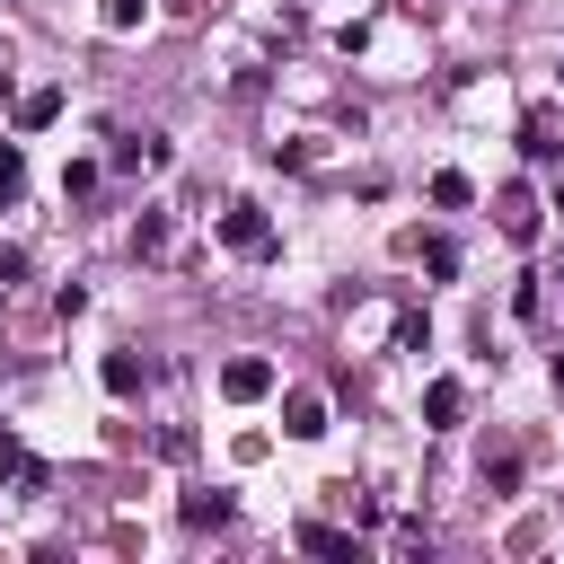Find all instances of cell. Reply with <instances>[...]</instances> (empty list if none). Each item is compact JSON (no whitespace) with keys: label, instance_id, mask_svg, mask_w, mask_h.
<instances>
[{"label":"cell","instance_id":"1","mask_svg":"<svg viewBox=\"0 0 564 564\" xmlns=\"http://www.w3.org/2000/svg\"><path fill=\"white\" fill-rule=\"evenodd\" d=\"M220 247H229V256H256V264H264V256H282V238H273V212L238 194V203L220 212Z\"/></svg>","mask_w":564,"mask_h":564},{"label":"cell","instance_id":"2","mask_svg":"<svg viewBox=\"0 0 564 564\" xmlns=\"http://www.w3.org/2000/svg\"><path fill=\"white\" fill-rule=\"evenodd\" d=\"M520 159H529V167H564V106H555V97H538V106L520 115Z\"/></svg>","mask_w":564,"mask_h":564},{"label":"cell","instance_id":"3","mask_svg":"<svg viewBox=\"0 0 564 564\" xmlns=\"http://www.w3.org/2000/svg\"><path fill=\"white\" fill-rule=\"evenodd\" d=\"M273 388H282V370H273L264 352H229V361H220V397H229V405H264Z\"/></svg>","mask_w":564,"mask_h":564},{"label":"cell","instance_id":"4","mask_svg":"<svg viewBox=\"0 0 564 564\" xmlns=\"http://www.w3.org/2000/svg\"><path fill=\"white\" fill-rule=\"evenodd\" d=\"M176 520H185L194 538H203V529H229V520H238V494H229V485H194V494L176 502Z\"/></svg>","mask_w":564,"mask_h":564},{"label":"cell","instance_id":"5","mask_svg":"<svg viewBox=\"0 0 564 564\" xmlns=\"http://www.w3.org/2000/svg\"><path fill=\"white\" fill-rule=\"evenodd\" d=\"M538 212H546V203H538L529 185H502V194H494V220H502V238H511V247H529V238H538Z\"/></svg>","mask_w":564,"mask_h":564},{"label":"cell","instance_id":"6","mask_svg":"<svg viewBox=\"0 0 564 564\" xmlns=\"http://www.w3.org/2000/svg\"><path fill=\"white\" fill-rule=\"evenodd\" d=\"M449 423H467V379H423V432H449Z\"/></svg>","mask_w":564,"mask_h":564},{"label":"cell","instance_id":"7","mask_svg":"<svg viewBox=\"0 0 564 564\" xmlns=\"http://www.w3.org/2000/svg\"><path fill=\"white\" fill-rule=\"evenodd\" d=\"M282 441H326V397L317 388H282Z\"/></svg>","mask_w":564,"mask_h":564},{"label":"cell","instance_id":"8","mask_svg":"<svg viewBox=\"0 0 564 564\" xmlns=\"http://www.w3.org/2000/svg\"><path fill=\"white\" fill-rule=\"evenodd\" d=\"M300 546L308 555H335V564H361V529L352 520H300Z\"/></svg>","mask_w":564,"mask_h":564},{"label":"cell","instance_id":"9","mask_svg":"<svg viewBox=\"0 0 564 564\" xmlns=\"http://www.w3.org/2000/svg\"><path fill=\"white\" fill-rule=\"evenodd\" d=\"M115 176H150V167H167V141L159 132H115V159H106Z\"/></svg>","mask_w":564,"mask_h":564},{"label":"cell","instance_id":"10","mask_svg":"<svg viewBox=\"0 0 564 564\" xmlns=\"http://www.w3.org/2000/svg\"><path fill=\"white\" fill-rule=\"evenodd\" d=\"M167 247H176V212H159V203H141V220H132V256H141V264H159Z\"/></svg>","mask_w":564,"mask_h":564},{"label":"cell","instance_id":"11","mask_svg":"<svg viewBox=\"0 0 564 564\" xmlns=\"http://www.w3.org/2000/svg\"><path fill=\"white\" fill-rule=\"evenodd\" d=\"M0 476H9V485H18V494H26V502H35V494H44V485H53V467H44V458H35V449H26V441H0Z\"/></svg>","mask_w":564,"mask_h":564},{"label":"cell","instance_id":"12","mask_svg":"<svg viewBox=\"0 0 564 564\" xmlns=\"http://www.w3.org/2000/svg\"><path fill=\"white\" fill-rule=\"evenodd\" d=\"M97 379H106V397H141V388H150V361H141V352H106Z\"/></svg>","mask_w":564,"mask_h":564},{"label":"cell","instance_id":"13","mask_svg":"<svg viewBox=\"0 0 564 564\" xmlns=\"http://www.w3.org/2000/svg\"><path fill=\"white\" fill-rule=\"evenodd\" d=\"M476 476H485V494H520V449H511V441H485Z\"/></svg>","mask_w":564,"mask_h":564},{"label":"cell","instance_id":"14","mask_svg":"<svg viewBox=\"0 0 564 564\" xmlns=\"http://www.w3.org/2000/svg\"><path fill=\"white\" fill-rule=\"evenodd\" d=\"M18 123H26V132L62 123V88H26V97H18Z\"/></svg>","mask_w":564,"mask_h":564},{"label":"cell","instance_id":"15","mask_svg":"<svg viewBox=\"0 0 564 564\" xmlns=\"http://www.w3.org/2000/svg\"><path fill=\"white\" fill-rule=\"evenodd\" d=\"M423 194H432L441 212H467V203H476V185H467L458 167H432V185H423Z\"/></svg>","mask_w":564,"mask_h":564},{"label":"cell","instance_id":"16","mask_svg":"<svg viewBox=\"0 0 564 564\" xmlns=\"http://www.w3.org/2000/svg\"><path fill=\"white\" fill-rule=\"evenodd\" d=\"M511 317H529V326L546 317V273H520V282H511Z\"/></svg>","mask_w":564,"mask_h":564},{"label":"cell","instance_id":"17","mask_svg":"<svg viewBox=\"0 0 564 564\" xmlns=\"http://www.w3.org/2000/svg\"><path fill=\"white\" fill-rule=\"evenodd\" d=\"M97 176H106L97 159H62V194H70V203H88V194H97Z\"/></svg>","mask_w":564,"mask_h":564},{"label":"cell","instance_id":"18","mask_svg":"<svg viewBox=\"0 0 564 564\" xmlns=\"http://www.w3.org/2000/svg\"><path fill=\"white\" fill-rule=\"evenodd\" d=\"M414 247H423V273H432V282L458 273V238H414Z\"/></svg>","mask_w":564,"mask_h":564},{"label":"cell","instance_id":"19","mask_svg":"<svg viewBox=\"0 0 564 564\" xmlns=\"http://www.w3.org/2000/svg\"><path fill=\"white\" fill-rule=\"evenodd\" d=\"M18 194H26V150L0 141V203H18Z\"/></svg>","mask_w":564,"mask_h":564},{"label":"cell","instance_id":"20","mask_svg":"<svg viewBox=\"0 0 564 564\" xmlns=\"http://www.w3.org/2000/svg\"><path fill=\"white\" fill-rule=\"evenodd\" d=\"M97 18H106V35H132V26H141V18H150V0H106V9H97Z\"/></svg>","mask_w":564,"mask_h":564},{"label":"cell","instance_id":"21","mask_svg":"<svg viewBox=\"0 0 564 564\" xmlns=\"http://www.w3.org/2000/svg\"><path fill=\"white\" fill-rule=\"evenodd\" d=\"M264 159H273V167H291V176H300V167H308V159H317V141H273V150H264Z\"/></svg>","mask_w":564,"mask_h":564},{"label":"cell","instance_id":"22","mask_svg":"<svg viewBox=\"0 0 564 564\" xmlns=\"http://www.w3.org/2000/svg\"><path fill=\"white\" fill-rule=\"evenodd\" d=\"M53 317H62V326H70V317H88V291H79V282H62V291H53Z\"/></svg>","mask_w":564,"mask_h":564},{"label":"cell","instance_id":"23","mask_svg":"<svg viewBox=\"0 0 564 564\" xmlns=\"http://www.w3.org/2000/svg\"><path fill=\"white\" fill-rule=\"evenodd\" d=\"M546 212H564V176H555V194H546Z\"/></svg>","mask_w":564,"mask_h":564}]
</instances>
